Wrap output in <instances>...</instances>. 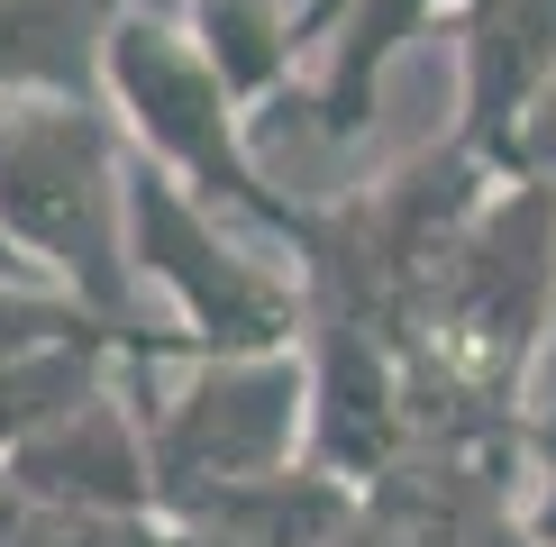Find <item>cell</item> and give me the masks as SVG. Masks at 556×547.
Masks as SVG:
<instances>
[{"instance_id": "cell-13", "label": "cell", "mask_w": 556, "mask_h": 547, "mask_svg": "<svg viewBox=\"0 0 556 547\" xmlns=\"http://www.w3.org/2000/svg\"><path fill=\"white\" fill-rule=\"evenodd\" d=\"M101 319L91 310H74L64 292H37V283H0V365L10 356H28V347H55V338H91ZM119 338V329H110ZM128 347V338H119Z\"/></svg>"}, {"instance_id": "cell-14", "label": "cell", "mask_w": 556, "mask_h": 547, "mask_svg": "<svg viewBox=\"0 0 556 547\" xmlns=\"http://www.w3.org/2000/svg\"><path fill=\"white\" fill-rule=\"evenodd\" d=\"M520 456H529V511H520V538H529V547H556V402L529 410Z\"/></svg>"}, {"instance_id": "cell-18", "label": "cell", "mask_w": 556, "mask_h": 547, "mask_svg": "<svg viewBox=\"0 0 556 547\" xmlns=\"http://www.w3.org/2000/svg\"><path fill=\"white\" fill-rule=\"evenodd\" d=\"M147 547H165V530H155V538H147Z\"/></svg>"}, {"instance_id": "cell-11", "label": "cell", "mask_w": 556, "mask_h": 547, "mask_svg": "<svg viewBox=\"0 0 556 547\" xmlns=\"http://www.w3.org/2000/svg\"><path fill=\"white\" fill-rule=\"evenodd\" d=\"M182 28H192L201 55H211V74L238 91L247 119H256L265 101H283V82L301 74V55H311L292 0H192Z\"/></svg>"}, {"instance_id": "cell-15", "label": "cell", "mask_w": 556, "mask_h": 547, "mask_svg": "<svg viewBox=\"0 0 556 547\" xmlns=\"http://www.w3.org/2000/svg\"><path fill=\"white\" fill-rule=\"evenodd\" d=\"M556 182V82L539 91V110L520 119V137H511V165H502V182Z\"/></svg>"}, {"instance_id": "cell-12", "label": "cell", "mask_w": 556, "mask_h": 547, "mask_svg": "<svg viewBox=\"0 0 556 547\" xmlns=\"http://www.w3.org/2000/svg\"><path fill=\"white\" fill-rule=\"evenodd\" d=\"M101 356H128V347L110 329H91V338H55V347H28L0 365V456L28 447L37 429H55L64 410H83L101 393Z\"/></svg>"}, {"instance_id": "cell-17", "label": "cell", "mask_w": 556, "mask_h": 547, "mask_svg": "<svg viewBox=\"0 0 556 547\" xmlns=\"http://www.w3.org/2000/svg\"><path fill=\"white\" fill-rule=\"evenodd\" d=\"M0 283H28V265L10 256V238H0ZM37 292H46V283H37Z\"/></svg>"}, {"instance_id": "cell-9", "label": "cell", "mask_w": 556, "mask_h": 547, "mask_svg": "<svg viewBox=\"0 0 556 547\" xmlns=\"http://www.w3.org/2000/svg\"><path fill=\"white\" fill-rule=\"evenodd\" d=\"M429 18H466V0H346L338 28L319 37V64L301 82L319 137H356L383 101V74L410 55V37H429Z\"/></svg>"}, {"instance_id": "cell-2", "label": "cell", "mask_w": 556, "mask_h": 547, "mask_svg": "<svg viewBox=\"0 0 556 547\" xmlns=\"http://www.w3.org/2000/svg\"><path fill=\"white\" fill-rule=\"evenodd\" d=\"M0 238L28 283L119 329L128 356H174L165 329H137L128 165L101 101H0Z\"/></svg>"}, {"instance_id": "cell-1", "label": "cell", "mask_w": 556, "mask_h": 547, "mask_svg": "<svg viewBox=\"0 0 556 547\" xmlns=\"http://www.w3.org/2000/svg\"><path fill=\"white\" fill-rule=\"evenodd\" d=\"M547 319H556V182H493V201L456 228V246L438 256V274L410 302V393H447L456 402V438L520 447V393L529 365L547 356Z\"/></svg>"}, {"instance_id": "cell-5", "label": "cell", "mask_w": 556, "mask_h": 547, "mask_svg": "<svg viewBox=\"0 0 556 547\" xmlns=\"http://www.w3.org/2000/svg\"><path fill=\"white\" fill-rule=\"evenodd\" d=\"M147 365V356H128ZM137 429L155 456V511L211 484H247V474H283L311 456V356H192L182 383L137 374Z\"/></svg>"}, {"instance_id": "cell-7", "label": "cell", "mask_w": 556, "mask_h": 547, "mask_svg": "<svg viewBox=\"0 0 556 547\" xmlns=\"http://www.w3.org/2000/svg\"><path fill=\"white\" fill-rule=\"evenodd\" d=\"M466 46V91H456V147L483 165H511V137L539 110V91L556 82V0H466L456 18Z\"/></svg>"}, {"instance_id": "cell-10", "label": "cell", "mask_w": 556, "mask_h": 547, "mask_svg": "<svg viewBox=\"0 0 556 547\" xmlns=\"http://www.w3.org/2000/svg\"><path fill=\"white\" fill-rule=\"evenodd\" d=\"M128 0H0V101H101V37Z\"/></svg>"}, {"instance_id": "cell-4", "label": "cell", "mask_w": 556, "mask_h": 547, "mask_svg": "<svg viewBox=\"0 0 556 547\" xmlns=\"http://www.w3.org/2000/svg\"><path fill=\"white\" fill-rule=\"evenodd\" d=\"M128 265L137 292H165L174 356H274L311 338L301 274L265 265V246L238 238V219H219L155 165H128Z\"/></svg>"}, {"instance_id": "cell-6", "label": "cell", "mask_w": 556, "mask_h": 547, "mask_svg": "<svg viewBox=\"0 0 556 547\" xmlns=\"http://www.w3.org/2000/svg\"><path fill=\"white\" fill-rule=\"evenodd\" d=\"M10 484L83 520H155V456H147V429H137V402L101 383L83 410H64L55 429L10 447Z\"/></svg>"}, {"instance_id": "cell-8", "label": "cell", "mask_w": 556, "mask_h": 547, "mask_svg": "<svg viewBox=\"0 0 556 547\" xmlns=\"http://www.w3.org/2000/svg\"><path fill=\"white\" fill-rule=\"evenodd\" d=\"M365 520V493L338 484L329 466H283L247 474V484H211L155 511V530L211 538V547H346Z\"/></svg>"}, {"instance_id": "cell-3", "label": "cell", "mask_w": 556, "mask_h": 547, "mask_svg": "<svg viewBox=\"0 0 556 547\" xmlns=\"http://www.w3.org/2000/svg\"><path fill=\"white\" fill-rule=\"evenodd\" d=\"M101 101L119 137L137 147V165L174 174L192 201H211L219 219H247L265 238H301V201L274 192V174L256 165V137H247V110L238 91L211 74V55L192 46L182 18H155V10H128L110 18L101 37Z\"/></svg>"}, {"instance_id": "cell-16", "label": "cell", "mask_w": 556, "mask_h": 547, "mask_svg": "<svg viewBox=\"0 0 556 547\" xmlns=\"http://www.w3.org/2000/svg\"><path fill=\"white\" fill-rule=\"evenodd\" d=\"M338 10H346V0H301V46H311V55H319V37L338 28Z\"/></svg>"}]
</instances>
